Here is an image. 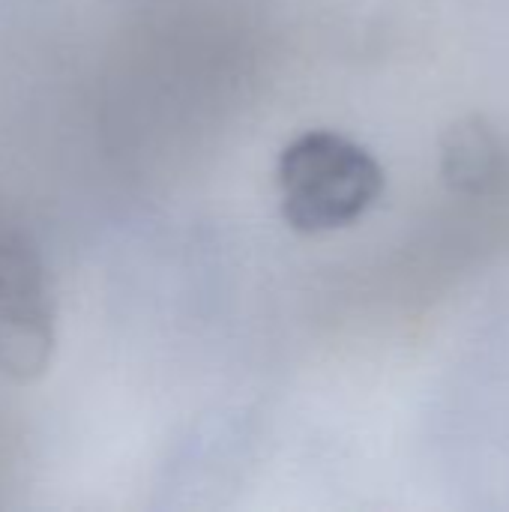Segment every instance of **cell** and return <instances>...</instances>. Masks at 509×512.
Instances as JSON below:
<instances>
[{"label": "cell", "mask_w": 509, "mask_h": 512, "mask_svg": "<svg viewBox=\"0 0 509 512\" xmlns=\"http://www.w3.org/2000/svg\"><path fill=\"white\" fill-rule=\"evenodd\" d=\"M54 357V300L39 246L0 201V375L42 378Z\"/></svg>", "instance_id": "cell-2"}, {"label": "cell", "mask_w": 509, "mask_h": 512, "mask_svg": "<svg viewBox=\"0 0 509 512\" xmlns=\"http://www.w3.org/2000/svg\"><path fill=\"white\" fill-rule=\"evenodd\" d=\"M498 159V144L480 120H462L444 138V177L456 189H486L498 174Z\"/></svg>", "instance_id": "cell-3"}, {"label": "cell", "mask_w": 509, "mask_h": 512, "mask_svg": "<svg viewBox=\"0 0 509 512\" xmlns=\"http://www.w3.org/2000/svg\"><path fill=\"white\" fill-rule=\"evenodd\" d=\"M282 216L300 234H327L354 225L384 192L378 159L357 141L312 129L297 135L279 156Z\"/></svg>", "instance_id": "cell-1"}]
</instances>
